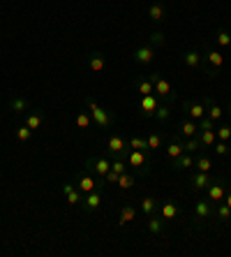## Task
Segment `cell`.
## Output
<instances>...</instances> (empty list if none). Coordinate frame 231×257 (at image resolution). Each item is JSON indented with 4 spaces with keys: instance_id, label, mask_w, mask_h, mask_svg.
<instances>
[{
    "instance_id": "1",
    "label": "cell",
    "mask_w": 231,
    "mask_h": 257,
    "mask_svg": "<svg viewBox=\"0 0 231 257\" xmlns=\"http://www.w3.org/2000/svg\"><path fill=\"white\" fill-rule=\"evenodd\" d=\"M127 167L136 174V176H148L150 174V167H153V160H150V151H134L130 149L127 151Z\"/></svg>"
},
{
    "instance_id": "2",
    "label": "cell",
    "mask_w": 231,
    "mask_h": 257,
    "mask_svg": "<svg viewBox=\"0 0 231 257\" xmlns=\"http://www.w3.org/2000/svg\"><path fill=\"white\" fill-rule=\"evenodd\" d=\"M222 65H224V56H222V51L210 49V47H206L201 51V67H203V72H206L208 79L217 77L219 70H222Z\"/></svg>"
},
{
    "instance_id": "3",
    "label": "cell",
    "mask_w": 231,
    "mask_h": 257,
    "mask_svg": "<svg viewBox=\"0 0 231 257\" xmlns=\"http://www.w3.org/2000/svg\"><path fill=\"white\" fill-rule=\"evenodd\" d=\"M150 79H153L155 95H157V100H160V102H166V104H173V102L178 100L176 88H173V86L169 84V81H166L164 77H162L160 72H153V74H150Z\"/></svg>"
},
{
    "instance_id": "4",
    "label": "cell",
    "mask_w": 231,
    "mask_h": 257,
    "mask_svg": "<svg viewBox=\"0 0 231 257\" xmlns=\"http://www.w3.org/2000/svg\"><path fill=\"white\" fill-rule=\"evenodd\" d=\"M83 102H86V109L90 111V116H93V123H95L97 127H102V130H109V127H113V116L109 114L107 109L100 107V104H97L93 97H88V95H86V100H83Z\"/></svg>"
},
{
    "instance_id": "5",
    "label": "cell",
    "mask_w": 231,
    "mask_h": 257,
    "mask_svg": "<svg viewBox=\"0 0 231 257\" xmlns=\"http://www.w3.org/2000/svg\"><path fill=\"white\" fill-rule=\"evenodd\" d=\"M83 167L88 169L95 179L104 181L107 172L111 169V158H109V156H88V158H86V162H83Z\"/></svg>"
},
{
    "instance_id": "6",
    "label": "cell",
    "mask_w": 231,
    "mask_h": 257,
    "mask_svg": "<svg viewBox=\"0 0 231 257\" xmlns=\"http://www.w3.org/2000/svg\"><path fill=\"white\" fill-rule=\"evenodd\" d=\"M192 215H194V225L196 227H201V225H206L208 220H215V204L208 202L206 197L196 199L194 209H192Z\"/></svg>"
},
{
    "instance_id": "7",
    "label": "cell",
    "mask_w": 231,
    "mask_h": 257,
    "mask_svg": "<svg viewBox=\"0 0 231 257\" xmlns=\"http://www.w3.org/2000/svg\"><path fill=\"white\" fill-rule=\"evenodd\" d=\"M229 188H231V186H229V181H226V179H219V176H215L213 183H210V186L206 188V199H208V202H213V204L222 202Z\"/></svg>"
},
{
    "instance_id": "8",
    "label": "cell",
    "mask_w": 231,
    "mask_h": 257,
    "mask_svg": "<svg viewBox=\"0 0 231 257\" xmlns=\"http://www.w3.org/2000/svg\"><path fill=\"white\" fill-rule=\"evenodd\" d=\"M104 146H107V153L113 156V158H125L127 156V151H130L127 142H125L120 135H109L107 142H104Z\"/></svg>"
},
{
    "instance_id": "9",
    "label": "cell",
    "mask_w": 231,
    "mask_h": 257,
    "mask_svg": "<svg viewBox=\"0 0 231 257\" xmlns=\"http://www.w3.org/2000/svg\"><path fill=\"white\" fill-rule=\"evenodd\" d=\"M132 58H134L136 65H141V67H150L155 63V47L153 44H141V47H136L134 49V54H132Z\"/></svg>"
},
{
    "instance_id": "10",
    "label": "cell",
    "mask_w": 231,
    "mask_h": 257,
    "mask_svg": "<svg viewBox=\"0 0 231 257\" xmlns=\"http://www.w3.org/2000/svg\"><path fill=\"white\" fill-rule=\"evenodd\" d=\"M160 215L166 222H173L178 218H183V206L176 199H164V202H160Z\"/></svg>"
},
{
    "instance_id": "11",
    "label": "cell",
    "mask_w": 231,
    "mask_h": 257,
    "mask_svg": "<svg viewBox=\"0 0 231 257\" xmlns=\"http://www.w3.org/2000/svg\"><path fill=\"white\" fill-rule=\"evenodd\" d=\"M157 104H160V100H157V95H155V93H153V95H139V100H136V107L141 109L143 118H153Z\"/></svg>"
},
{
    "instance_id": "12",
    "label": "cell",
    "mask_w": 231,
    "mask_h": 257,
    "mask_svg": "<svg viewBox=\"0 0 231 257\" xmlns=\"http://www.w3.org/2000/svg\"><path fill=\"white\" fill-rule=\"evenodd\" d=\"M183 111L187 118L192 120H201L206 116V107H203V100H185L183 102Z\"/></svg>"
},
{
    "instance_id": "13",
    "label": "cell",
    "mask_w": 231,
    "mask_h": 257,
    "mask_svg": "<svg viewBox=\"0 0 231 257\" xmlns=\"http://www.w3.org/2000/svg\"><path fill=\"white\" fill-rule=\"evenodd\" d=\"M60 192L65 195V199H67V204L70 206H81V202H83V192L79 190L72 181H67V183H63V188H60Z\"/></svg>"
},
{
    "instance_id": "14",
    "label": "cell",
    "mask_w": 231,
    "mask_h": 257,
    "mask_svg": "<svg viewBox=\"0 0 231 257\" xmlns=\"http://www.w3.org/2000/svg\"><path fill=\"white\" fill-rule=\"evenodd\" d=\"M201 100H203V107H206V116L213 120V123H219V120L224 118V109L215 102V97L206 95V97H201Z\"/></svg>"
},
{
    "instance_id": "15",
    "label": "cell",
    "mask_w": 231,
    "mask_h": 257,
    "mask_svg": "<svg viewBox=\"0 0 231 257\" xmlns=\"http://www.w3.org/2000/svg\"><path fill=\"white\" fill-rule=\"evenodd\" d=\"M100 206H102V190H93L88 195H83V202H81L83 213H95Z\"/></svg>"
},
{
    "instance_id": "16",
    "label": "cell",
    "mask_w": 231,
    "mask_h": 257,
    "mask_svg": "<svg viewBox=\"0 0 231 257\" xmlns=\"http://www.w3.org/2000/svg\"><path fill=\"white\" fill-rule=\"evenodd\" d=\"M44 120H47V114H44V109H30L28 114L24 116V123L30 127V130L35 132L44 125Z\"/></svg>"
},
{
    "instance_id": "17",
    "label": "cell",
    "mask_w": 231,
    "mask_h": 257,
    "mask_svg": "<svg viewBox=\"0 0 231 257\" xmlns=\"http://www.w3.org/2000/svg\"><path fill=\"white\" fill-rule=\"evenodd\" d=\"M180 63H183L187 70H201V51L196 49H187L180 54Z\"/></svg>"
},
{
    "instance_id": "18",
    "label": "cell",
    "mask_w": 231,
    "mask_h": 257,
    "mask_svg": "<svg viewBox=\"0 0 231 257\" xmlns=\"http://www.w3.org/2000/svg\"><path fill=\"white\" fill-rule=\"evenodd\" d=\"M166 17H169V10H166L164 3H153V5H148V19L153 21V26L164 24Z\"/></svg>"
},
{
    "instance_id": "19",
    "label": "cell",
    "mask_w": 231,
    "mask_h": 257,
    "mask_svg": "<svg viewBox=\"0 0 231 257\" xmlns=\"http://www.w3.org/2000/svg\"><path fill=\"white\" fill-rule=\"evenodd\" d=\"M176 135H180L183 139L196 137V135H199V125H196V120H192V118H187V116H185V118L180 120V123H178Z\"/></svg>"
},
{
    "instance_id": "20",
    "label": "cell",
    "mask_w": 231,
    "mask_h": 257,
    "mask_svg": "<svg viewBox=\"0 0 231 257\" xmlns=\"http://www.w3.org/2000/svg\"><path fill=\"white\" fill-rule=\"evenodd\" d=\"M215 176H210V172H194L190 176V186L192 190H206L210 183H213Z\"/></svg>"
},
{
    "instance_id": "21",
    "label": "cell",
    "mask_w": 231,
    "mask_h": 257,
    "mask_svg": "<svg viewBox=\"0 0 231 257\" xmlns=\"http://www.w3.org/2000/svg\"><path fill=\"white\" fill-rule=\"evenodd\" d=\"M86 60H88L90 72H97V74L107 67V56L102 54V51H90V54L86 56Z\"/></svg>"
},
{
    "instance_id": "22",
    "label": "cell",
    "mask_w": 231,
    "mask_h": 257,
    "mask_svg": "<svg viewBox=\"0 0 231 257\" xmlns=\"http://www.w3.org/2000/svg\"><path fill=\"white\" fill-rule=\"evenodd\" d=\"M10 111H14L17 116H26L30 111V102L24 95H12L10 97Z\"/></svg>"
},
{
    "instance_id": "23",
    "label": "cell",
    "mask_w": 231,
    "mask_h": 257,
    "mask_svg": "<svg viewBox=\"0 0 231 257\" xmlns=\"http://www.w3.org/2000/svg\"><path fill=\"white\" fill-rule=\"evenodd\" d=\"M166 225H169V222H166L162 215H150L148 222H146V227H148V232L153 234V236H162L164 229H166Z\"/></svg>"
},
{
    "instance_id": "24",
    "label": "cell",
    "mask_w": 231,
    "mask_h": 257,
    "mask_svg": "<svg viewBox=\"0 0 231 257\" xmlns=\"http://www.w3.org/2000/svg\"><path fill=\"white\" fill-rule=\"evenodd\" d=\"M171 167H173V172H185V169L194 167V156L192 153H180L178 158L171 160Z\"/></svg>"
},
{
    "instance_id": "25",
    "label": "cell",
    "mask_w": 231,
    "mask_h": 257,
    "mask_svg": "<svg viewBox=\"0 0 231 257\" xmlns=\"http://www.w3.org/2000/svg\"><path fill=\"white\" fill-rule=\"evenodd\" d=\"M136 220V209L134 206H132V204H123V206H120L118 209V225L120 227H125V225H127V222H134Z\"/></svg>"
},
{
    "instance_id": "26",
    "label": "cell",
    "mask_w": 231,
    "mask_h": 257,
    "mask_svg": "<svg viewBox=\"0 0 231 257\" xmlns=\"http://www.w3.org/2000/svg\"><path fill=\"white\" fill-rule=\"evenodd\" d=\"M164 151H166V158H169V160H173V158H178L180 153H185V151H183V137H180V135H176L173 139H169V144H166Z\"/></svg>"
},
{
    "instance_id": "27",
    "label": "cell",
    "mask_w": 231,
    "mask_h": 257,
    "mask_svg": "<svg viewBox=\"0 0 231 257\" xmlns=\"http://www.w3.org/2000/svg\"><path fill=\"white\" fill-rule=\"evenodd\" d=\"M160 125H166L169 120H171V104H166V102H160L157 109H155V116H153Z\"/></svg>"
},
{
    "instance_id": "28",
    "label": "cell",
    "mask_w": 231,
    "mask_h": 257,
    "mask_svg": "<svg viewBox=\"0 0 231 257\" xmlns=\"http://www.w3.org/2000/svg\"><path fill=\"white\" fill-rule=\"evenodd\" d=\"M215 220H217L219 225L231 222V206H226V202H217V204H215Z\"/></svg>"
},
{
    "instance_id": "29",
    "label": "cell",
    "mask_w": 231,
    "mask_h": 257,
    "mask_svg": "<svg viewBox=\"0 0 231 257\" xmlns=\"http://www.w3.org/2000/svg\"><path fill=\"white\" fill-rule=\"evenodd\" d=\"M199 142H201V149H213V144L217 142V135H215V127H206V130H199Z\"/></svg>"
},
{
    "instance_id": "30",
    "label": "cell",
    "mask_w": 231,
    "mask_h": 257,
    "mask_svg": "<svg viewBox=\"0 0 231 257\" xmlns=\"http://www.w3.org/2000/svg\"><path fill=\"white\" fill-rule=\"evenodd\" d=\"M134 90L139 93V95H153V93H155L153 79H150V77H141V79H136Z\"/></svg>"
},
{
    "instance_id": "31",
    "label": "cell",
    "mask_w": 231,
    "mask_h": 257,
    "mask_svg": "<svg viewBox=\"0 0 231 257\" xmlns=\"http://www.w3.org/2000/svg\"><path fill=\"white\" fill-rule=\"evenodd\" d=\"M160 211V202L155 197H143L141 199V213L146 215V218H150V215H155Z\"/></svg>"
},
{
    "instance_id": "32",
    "label": "cell",
    "mask_w": 231,
    "mask_h": 257,
    "mask_svg": "<svg viewBox=\"0 0 231 257\" xmlns=\"http://www.w3.org/2000/svg\"><path fill=\"white\" fill-rule=\"evenodd\" d=\"M134 181H136V174L132 172V169H127V172H123L118 176V181H116V186L120 188V190H130L132 186H134Z\"/></svg>"
},
{
    "instance_id": "33",
    "label": "cell",
    "mask_w": 231,
    "mask_h": 257,
    "mask_svg": "<svg viewBox=\"0 0 231 257\" xmlns=\"http://www.w3.org/2000/svg\"><path fill=\"white\" fill-rule=\"evenodd\" d=\"M210 167H213V160L206 153H199L194 158V172H210Z\"/></svg>"
},
{
    "instance_id": "34",
    "label": "cell",
    "mask_w": 231,
    "mask_h": 257,
    "mask_svg": "<svg viewBox=\"0 0 231 257\" xmlns=\"http://www.w3.org/2000/svg\"><path fill=\"white\" fill-rule=\"evenodd\" d=\"M146 144H148L150 153H155L157 149H162V146H164V137H162L160 132H150L148 137H146Z\"/></svg>"
},
{
    "instance_id": "35",
    "label": "cell",
    "mask_w": 231,
    "mask_h": 257,
    "mask_svg": "<svg viewBox=\"0 0 231 257\" xmlns=\"http://www.w3.org/2000/svg\"><path fill=\"white\" fill-rule=\"evenodd\" d=\"M74 123H77L81 130H90V127L95 125V123H93V116H90V111H79L77 118H74Z\"/></svg>"
},
{
    "instance_id": "36",
    "label": "cell",
    "mask_w": 231,
    "mask_h": 257,
    "mask_svg": "<svg viewBox=\"0 0 231 257\" xmlns=\"http://www.w3.org/2000/svg\"><path fill=\"white\" fill-rule=\"evenodd\" d=\"M183 151L185 153H199L201 151V142H199V137H190V139H183Z\"/></svg>"
},
{
    "instance_id": "37",
    "label": "cell",
    "mask_w": 231,
    "mask_h": 257,
    "mask_svg": "<svg viewBox=\"0 0 231 257\" xmlns=\"http://www.w3.org/2000/svg\"><path fill=\"white\" fill-rule=\"evenodd\" d=\"M215 42H217V47L229 49V47H231V33H229L226 28H219L217 35H215Z\"/></svg>"
},
{
    "instance_id": "38",
    "label": "cell",
    "mask_w": 231,
    "mask_h": 257,
    "mask_svg": "<svg viewBox=\"0 0 231 257\" xmlns=\"http://www.w3.org/2000/svg\"><path fill=\"white\" fill-rule=\"evenodd\" d=\"M17 139H19L21 144H28L30 139H33V130H30L26 123H24V125H19V127H17Z\"/></svg>"
},
{
    "instance_id": "39",
    "label": "cell",
    "mask_w": 231,
    "mask_h": 257,
    "mask_svg": "<svg viewBox=\"0 0 231 257\" xmlns=\"http://www.w3.org/2000/svg\"><path fill=\"white\" fill-rule=\"evenodd\" d=\"M164 33H162V30H153V33H150V37H148V44H153L155 49L157 47H164Z\"/></svg>"
},
{
    "instance_id": "40",
    "label": "cell",
    "mask_w": 231,
    "mask_h": 257,
    "mask_svg": "<svg viewBox=\"0 0 231 257\" xmlns=\"http://www.w3.org/2000/svg\"><path fill=\"white\" fill-rule=\"evenodd\" d=\"M127 146L134 151H148V144H146V137H132L127 142Z\"/></svg>"
},
{
    "instance_id": "41",
    "label": "cell",
    "mask_w": 231,
    "mask_h": 257,
    "mask_svg": "<svg viewBox=\"0 0 231 257\" xmlns=\"http://www.w3.org/2000/svg\"><path fill=\"white\" fill-rule=\"evenodd\" d=\"M213 149H215V153H217V156H229L231 153V146H229V142H222V139H217V142L213 144Z\"/></svg>"
},
{
    "instance_id": "42",
    "label": "cell",
    "mask_w": 231,
    "mask_h": 257,
    "mask_svg": "<svg viewBox=\"0 0 231 257\" xmlns=\"http://www.w3.org/2000/svg\"><path fill=\"white\" fill-rule=\"evenodd\" d=\"M215 135H217V139H222V142H229L231 139V125H219L217 130H215Z\"/></svg>"
},
{
    "instance_id": "43",
    "label": "cell",
    "mask_w": 231,
    "mask_h": 257,
    "mask_svg": "<svg viewBox=\"0 0 231 257\" xmlns=\"http://www.w3.org/2000/svg\"><path fill=\"white\" fill-rule=\"evenodd\" d=\"M222 202H226V206H231V188L226 190V195H224V199H222Z\"/></svg>"
},
{
    "instance_id": "44",
    "label": "cell",
    "mask_w": 231,
    "mask_h": 257,
    "mask_svg": "<svg viewBox=\"0 0 231 257\" xmlns=\"http://www.w3.org/2000/svg\"><path fill=\"white\" fill-rule=\"evenodd\" d=\"M226 114H229V118H231V100H229V104H226Z\"/></svg>"
},
{
    "instance_id": "45",
    "label": "cell",
    "mask_w": 231,
    "mask_h": 257,
    "mask_svg": "<svg viewBox=\"0 0 231 257\" xmlns=\"http://www.w3.org/2000/svg\"><path fill=\"white\" fill-rule=\"evenodd\" d=\"M157 3H166V0H157Z\"/></svg>"
}]
</instances>
